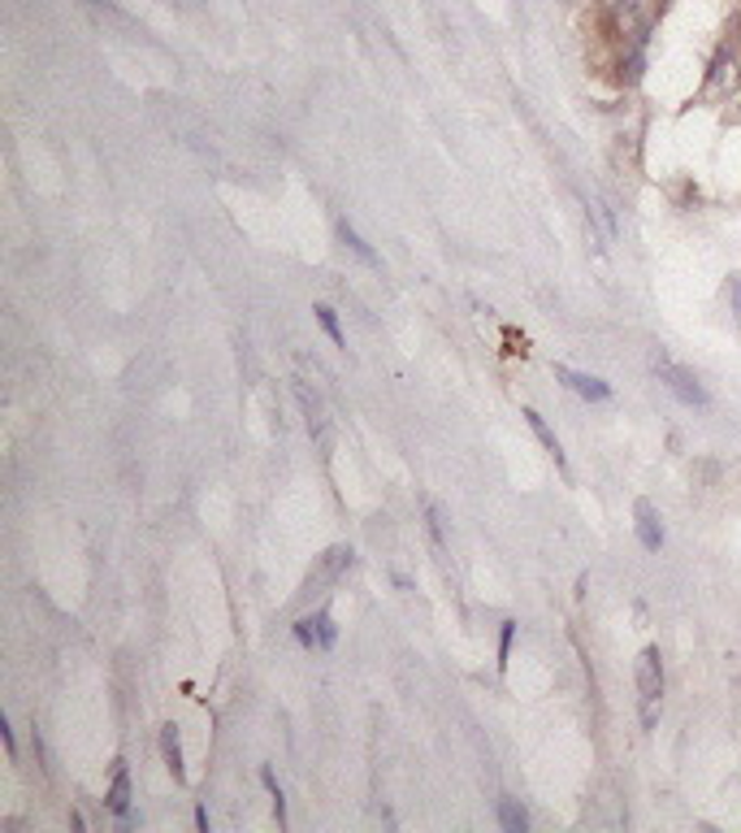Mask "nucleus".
Listing matches in <instances>:
<instances>
[{
	"mask_svg": "<svg viewBox=\"0 0 741 833\" xmlns=\"http://www.w3.org/2000/svg\"><path fill=\"white\" fill-rule=\"evenodd\" d=\"M351 565V547H330L321 561H317V569L308 573V582H303V590L308 595H321L326 586H335L339 582V573Z\"/></svg>",
	"mask_w": 741,
	"mask_h": 833,
	"instance_id": "4",
	"label": "nucleus"
},
{
	"mask_svg": "<svg viewBox=\"0 0 741 833\" xmlns=\"http://www.w3.org/2000/svg\"><path fill=\"white\" fill-rule=\"evenodd\" d=\"M741 70H738V52L733 49H720L716 56H711V74H707V88H702V96H711V101H724L733 88H738Z\"/></svg>",
	"mask_w": 741,
	"mask_h": 833,
	"instance_id": "3",
	"label": "nucleus"
},
{
	"mask_svg": "<svg viewBox=\"0 0 741 833\" xmlns=\"http://www.w3.org/2000/svg\"><path fill=\"white\" fill-rule=\"evenodd\" d=\"M525 421H529V430H534V434L543 439V448H546V452L555 456V465H564V452H559V439H555V434L546 430V421H543V416L534 413V409H525Z\"/></svg>",
	"mask_w": 741,
	"mask_h": 833,
	"instance_id": "11",
	"label": "nucleus"
},
{
	"mask_svg": "<svg viewBox=\"0 0 741 833\" xmlns=\"http://www.w3.org/2000/svg\"><path fill=\"white\" fill-rule=\"evenodd\" d=\"M638 538H642L646 552H659L663 547V525H659V513L650 500H638Z\"/></svg>",
	"mask_w": 741,
	"mask_h": 833,
	"instance_id": "7",
	"label": "nucleus"
},
{
	"mask_svg": "<svg viewBox=\"0 0 741 833\" xmlns=\"http://www.w3.org/2000/svg\"><path fill=\"white\" fill-rule=\"evenodd\" d=\"M555 378L568 387V391H577L582 400H594V404H603L607 395H611V387L603 382V378H590V373H577V369H568V364H555Z\"/></svg>",
	"mask_w": 741,
	"mask_h": 833,
	"instance_id": "5",
	"label": "nucleus"
},
{
	"mask_svg": "<svg viewBox=\"0 0 741 833\" xmlns=\"http://www.w3.org/2000/svg\"><path fill=\"white\" fill-rule=\"evenodd\" d=\"M296 638L303 642V647H335V621L326 617V613H317V617H299L296 621Z\"/></svg>",
	"mask_w": 741,
	"mask_h": 833,
	"instance_id": "6",
	"label": "nucleus"
},
{
	"mask_svg": "<svg viewBox=\"0 0 741 833\" xmlns=\"http://www.w3.org/2000/svg\"><path fill=\"white\" fill-rule=\"evenodd\" d=\"M638 695H642V721L655 726V703L663 695V665H659V651L646 647L638 656Z\"/></svg>",
	"mask_w": 741,
	"mask_h": 833,
	"instance_id": "2",
	"label": "nucleus"
},
{
	"mask_svg": "<svg viewBox=\"0 0 741 833\" xmlns=\"http://www.w3.org/2000/svg\"><path fill=\"white\" fill-rule=\"evenodd\" d=\"M109 808H113L117 816H126V812H131V778H126V769H122V764L113 769V785H109Z\"/></svg>",
	"mask_w": 741,
	"mask_h": 833,
	"instance_id": "8",
	"label": "nucleus"
},
{
	"mask_svg": "<svg viewBox=\"0 0 741 833\" xmlns=\"http://www.w3.org/2000/svg\"><path fill=\"white\" fill-rule=\"evenodd\" d=\"M729 296H733V309H738V321H741V278L729 282Z\"/></svg>",
	"mask_w": 741,
	"mask_h": 833,
	"instance_id": "14",
	"label": "nucleus"
},
{
	"mask_svg": "<svg viewBox=\"0 0 741 833\" xmlns=\"http://www.w3.org/2000/svg\"><path fill=\"white\" fill-rule=\"evenodd\" d=\"M317 321H321V330H326V335H330V339L343 348V330H339V317H335V309H326V305H321V309H317Z\"/></svg>",
	"mask_w": 741,
	"mask_h": 833,
	"instance_id": "13",
	"label": "nucleus"
},
{
	"mask_svg": "<svg viewBox=\"0 0 741 833\" xmlns=\"http://www.w3.org/2000/svg\"><path fill=\"white\" fill-rule=\"evenodd\" d=\"M339 239H343L347 248H351L356 257L364 260V265H378V257H373V248H369V244H364V239H360V235H356V230H351L347 222H339Z\"/></svg>",
	"mask_w": 741,
	"mask_h": 833,
	"instance_id": "12",
	"label": "nucleus"
},
{
	"mask_svg": "<svg viewBox=\"0 0 741 833\" xmlns=\"http://www.w3.org/2000/svg\"><path fill=\"white\" fill-rule=\"evenodd\" d=\"M498 821H503V830H512V833L529 830V816H525V808H521L516 799H503V803H498Z\"/></svg>",
	"mask_w": 741,
	"mask_h": 833,
	"instance_id": "10",
	"label": "nucleus"
},
{
	"mask_svg": "<svg viewBox=\"0 0 741 833\" xmlns=\"http://www.w3.org/2000/svg\"><path fill=\"white\" fill-rule=\"evenodd\" d=\"M655 373H659V382L681 400V404H690V409H707V391H702V382L693 378L686 364L668 361V357H655Z\"/></svg>",
	"mask_w": 741,
	"mask_h": 833,
	"instance_id": "1",
	"label": "nucleus"
},
{
	"mask_svg": "<svg viewBox=\"0 0 741 833\" xmlns=\"http://www.w3.org/2000/svg\"><path fill=\"white\" fill-rule=\"evenodd\" d=\"M161 755H165V764H169V773L183 781V747H178V733H174V726L161 729Z\"/></svg>",
	"mask_w": 741,
	"mask_h": 833,
	"instance_id": "9",
	"label": "nucleus"
}]
</instances>
